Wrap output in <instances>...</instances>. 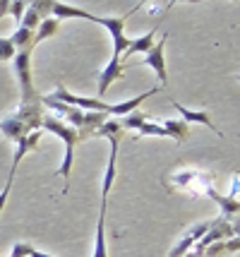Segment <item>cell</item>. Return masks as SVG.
<instances>
[{"instance_id":"obj_24","label":"cell","mask_w":240,"mask_h":257,"mask_svg":"<svg viewBox=\"0 0 240 257\" xmlns=\"http://www.w3.org/2000/svg\"><path fill=\"white\" fill-rule=\"evenodd\" d=\"M12 180H15V171H10V176H8V180H5V188H3V192H0V214H3V209H5V202H8V197H10Z\"/></svg>"},{"instance_id":"obj_10","label":"cell","mask_w":240,"mask_h":257,"mask_svg":"<svg viewBox=\"0 0 240 257\" xmlns=\"http://www.w3.org/2000/svg\"><path fill=\"white\" fill-rule=\"evenodd\" d=\"M120 77H123V60L113 56L111 58V63L99 72V96H106L108 87L113 84L115 79H120Z\"/></svg>"},{"instance_id":"obj_12","label":"cell","mask_w":240,"mask_h":257,"mask_svg":"<svg viewBox=\"0 0 240 257\" xmlns=\"http://www.w3.org/2000/svg\"><path fill=\"white\" fill-rule=\"evenodd\" d=\"M204 195H209V197H211V200L221 207V216H223V219H230V216L235 219V216H238V209H240L238 197H230V195H218L211 185H206V188H204Z\"/></svg>"},{"instance_id":"obj_1","label":"cell","mask_w":240,"mask_h":257,"mask_svg":"<svg viewBox=\"0 0 240 257\" xmlns=\"http://www.w3.org/2000/svg\"><path fill=\"white\" fill-rule=\"evenodd\" d=\"M41 108H44L41 99L34 101V103H20L17 111L0 120V133L10 142H17L32 130H41V123H44V111Z\"/></svg>"},{"instance_id":"obj_4","label":"cell","mask_w":240,"mask_h":257,"mask_svg":"<svg viewBox=\"0 0 240 257\" xmlns=\"http://www.w3.org/2000/svg\"><path fill=\"white\" fill-rule=\"evenodd\" d=\"M144 3H147V0H139L132 10L125 12V15H120V17H96V15H92V22L106 27V29H108V34H111V39H113V56L115 58H120L123 53H125L127 41H130V39L125 36V22L139 10V8H142V5H144Z\"/></svg>"},{"instance_id":"obj_20","label":"cell","mask_w":240,"mask_h":257,"mask_svg":"<svg viewBox=\"0 0 240 257\" xmlns=\"http://www.w3.org/2000/svg\"><path fill=\"white\" fill-rule=\"evenodd\" d=\"M15 53H17V48H15V44L10 41V36H8V39L0 36V63H10L12 58H15Z\"/></svg>"},{"instance_id":"obj_7","label":"cell","mask_w":240,"mask_h":257,"mask_svg":"<svg viewBox=\"0 0 240 257\" xmlns=\"http://www.w3.org/2000/svg\"><path fill=\"white\" fill-rule=\"evenodd\" d=\"M209 224H211V219H202V221H197V224H192L187 231H185L183 235H180V240L175 243V245L171 247V252H168V257H185L187 252H190V247L202 238V235L206 233V228H209Z\"/></svg>"},{"instance_id":"obj_21","label":"cell","mask_w":240,"mask_h":257,"mask_svg":"<svg viewBox=\"0 0 240 257\" xmlns=\"http://www.w3.org/2000/svg\"><path fill=\"white\" fill-rule=\"evenodd\" d=\"M39 15L34 12V8H29L27 5V10H24L22 15V20H20V27H24V29H32V32H36V27H39Z\"/></svg>"},{"instance_id":"obj_25","label":"cell","mask_w":240,"mask_h":257,"mask_svg":"<svg viewBox=\"0 0 240 257\" xmlns=\"http://www.w3.org/2000/svg\"><path fill=\"white\" fill-rule=\"evenodd\" d=\"M24 10H27V3H24V0H12L10 3V15L17 20V24H20V20H22Z\"/></svg>"},{"instance_id":"obj_13","label":"cell","mask_w":240,"mask_h":257,"mask_svg":"<svg viewBox=\"0 0 240 257\" xmlns=\"http://www.w3.org/2000/svg\"><path fill=\"white\" fill-rule=\"evenodd\" d=\"M51 17H56V20H89L92 22V12H87L84 8H75V5H68V3H60L56 0L53 3V10H51Z\"/></svg>"},{"instance_id":"obj_16","label":"cell","mask_w":240,"mask_h":257,"mask_svg":"<svg viewBox=\"0 0 240 257\" xmlns=\"http://www.w3.org/2000/svg\"><path fill=\"white\" fill-rule=\"evenodd\" d=\"M58 29H60V20H56V17H46V20H41L39 27H36V32H34V41L36 44L46 41V39H51V36H56Z\"/></svg>"},{"instance_id":"obj_19","label":"cell","mask_w":240,"mask_h":257,"mask_svg":"<svg viewBox=\"0 0 240 257\" xmlns=\"http://www.w3.org/2000/svg\"><path fill=\"white\" fill-rule=\"evenodd\" d=\"M147 135H151V137H168V135H166V130L161 127L159 120H154V123H149V120H147V123L137 130V137H147Z\"/></svg>"},{"instance_id":"obj_2","label":"cell","mask_w":240,"mask_h":257,"mask_svg":"<svg viewBox=\"0 0 240 257\" xmlns=\"http://www.w3.org/2000/svg\"><path fill=\"white\" fill-rule=\"evenodd\" d=\"M41 130H48V133L58 135V137L65 142V159H63V164L58 166V176L65 178L63 192H68V180H70V173H72V166H75V145L84 142V137H82V133L77 127L68 125L63 118H56V115H44Z\"/></svg>"},{"instance_id":"obj_8","label":"cell","mask_w":240,"mask_h":257,"mask_svg":"<svg viewBox=\"0 0 240 257\" xmlns=\"http://www.w3.org/2000/svg\"><path fill=\"white\" fill-rule=\"evenodd\" d=\"M173 188H190L192 190L194 183H204L209 185L214 180V173H204V171H197V168H183V171H175L171 176Z\"/></svg>"},{"instance_id":"obj_5","label":"cell","mask_w":240,"mask_h":257,"mask_svg":"<svg viewBox=\"0 0 240 257\" xmlns=\"http://www.w3.org/2000/svg\"><path fill=\"white\" fill-rule=\"evenodd\" d=\"M48 96H51V99H56V101H60V103H68V106H75V108H82V111H103V113H108V108H111V103H103L101 99H92V96H77V94H72L63 82H58L56 91H53V94H48Z\"/></svg>"},{"instance_id":"obj_18","label":"cell","mask_w":240,"mask_h":257,"mask_svg":"<svg viewBox=\"0 0 240 257\" xmlns=\"http://www.w3.org/2000/svg\"><path fill=\"white\" fill-rule=\"evenodd\" d=\"M118 120H120V127H123V130H139V127L149 120V115L142 111H132V113H127V115H120Z\"/></svg>"},{"instance_id":"obj_11","label":"cell","mask_w":240,"mask_h":257,"mask_svg":"<svg viewBox=\"0 0 240 257\" xmlns=\"http://www.w3.org/2000/svg\"><path fill=\"white\" fill-rule=\"evenodd\" d=\"M161 87H154V89L144 91V94H139V96H135V99H127L123 101V103H111V108H108V115H113V118H120V115H127V113L137 111L139 103H144L147 99H151L154 94H159Z\"/></svg>"},{"instance_id":"obj_6","label":"cell","mask_w":240,"mask_h":257,"mask_svg":"<svg viewBox=\"0 0 240 257\" xmlns=\"http://www.w3.org/2000/svg\"><path fill=\"white\" fill-rule=\"evenodd\" d=\"M166 41H168V36L163 34L161 36V41L149 48L147 53H144V65H149L154 72H156V77L161 82V89L168 84V72H166V58H163V51H166Z\"/></svg>"},{"instance_id":"obj_3","label":"cell","mask_w":240,"mask_h":257,"mask_svg":"<svg viewBox=\"0 0 240 257\" xmlns=\"http://www.w3.org/2000/svg\"><path fill=\"white\" fill-rule=\"evenodd\" d=\"M32 51L34 48H20L10 60L15 67V75H17V82H20V103H34L41 99L34 82H32Z\"/></svg>"},{"instance_id":"obj_27","label":"cell","mask_w":240,"mask_h":257,"mask_svg":"<svg viewBox=\"0 0 240 257\" xmlns=\"http://www.w3.org/2000/svg\"><path fill=\"white\" fill-rule=\"evenodd\" d=\"M27 257H56V255H48V252H41V250H36L34 245L29 247V252H27Z\"/></svg>"},{"instance_id":"obj_22","label":"cell","mask_w":240,"mask_h":257,"mask_svg":"<svg viewBox=\"0 0 240 257\" xmlns=\"http://www.w3.org/2000/svg\"><path fill=\"white\" fill-rule=\"evenodd\" d=\"M53 3H56V0H34L29 8H34V12L39 15V20H46V17H51Z\"/></svg>"},{"instance_id":"obj_29","label":"cell","mask_w":240,"mask_h":257,"mask_svg":"<svg viewBox=\"0 0 240 257\" xmlns=\"http://www.w3.org/2000/svg\"><path fill=\"white\" fill-rule=\"evenodd\" d=\"M24 3H27V5H32V3H34V0H24Z\"/></svg>"},{"instance_id":"obj_28","label":"cell","mask_w":240,"mask_h":257,"mask_svg":"<svg viewBox=\"0 0 240 257\" xmlns=\"http://www.w3.org/2000/svg\"><path fill=\"white\" fill-rule=\"evenodd\" d=\"M175 3H199V0H168V5H166L163 10H168V8H173Z\"/></svg>"},{"instance_id":"obj_9","label":"cell","mask_w":240,"mask_h":257,"mask_svg":"<svg viewBox=\"0 0 240 257\" xmlns=\"http://www.w3.org/2000/svg\"><path fill=\"white\" fill-rule=\"evenodd\" d=\"M171 103H173V108L180 113V118H183L187 125H190V123H199V125H204V127H209L211 133H216L218 137H223V133H221L216 125L211 123V115H209V111H192V108H185L183 103H178L175 99H173Z\"/></svg>"},{"instance_id":"obj_15","label":"cell","mask_w":240,"mask_h":257,"mask_svg":"<svg viewBox=\"0 0 240 257\" xmlns=\"http://www.w3.org/2000/svg\"><path fill=\"white\" fill-rule=\"evenodd\" d=\"M161 127L166 130V135L168 137H173V142H178V145H183L185 140L190 137V125L185 123L183 118H166V120H159Z\"/></svg>"},{"instance_id":"obj_26","label":"cell","mask_w":240,"mask_h":257,"mask_svg":"<svg viewBox=\"0 0 240 257\" xmlns=\"http://www.w3.org/2000/svg\"><path fill=\"white\" fill-rule=\"evenodd\" d=\"M10 3L12 0H0V20H3L5 15H10Z\"/></svg>"},{"instance_id":"obj_17","label":"cell","mask_w":240,"mask_h":257,"mask_svg":"<svg viewBox=\"0 0 240 257\" xmlns=\"http://www.w3.org/2000/svg\"><path fill=\"white\" fill-rule=\"evenodd\" d=\"M10 41L15 44V48H34L36 41H34V32L32 29H24V27H17V32L10 36Z\"/></svg>"},{"instance_id":"obj_14","label":"cell","mask_w":240,"mask_h":257,"mask_svg":"<svg viewBox=\"0 0 240 257\" xmlns=\"http://www.w3.org/2000/svg\"><path fill=\"white\" fill-rule=\"evenodd\" d=\"M154 36H156V27H154L151 32L142 34V36H135V39H130V41H127L125 53L120 56V60H130V58L135 56V53H147L149 48L154 46Z\"/></svg>"},{"instance_id":"obj_23","label":"cell","mask_w":240,"mask_h":257,"mask_svg":"<svg viewBox=\"0 0 240 257\" xmlns=\"http://www.w3.org/2000/svg\"><path fill=\"white\" fill-rule=\"evenodd\" d=\"M226 252H228L226 240H216V243H211V245H206L202 250V257H223Z\"/></svg>"}]
</instances>
